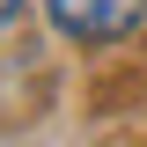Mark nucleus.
<instances>
[{
    "label": "nucleus",
    "mask_w": 147,
    "mask_h": 147,
    "mask_svg": "<svg viewBox=\"0 0 147 147\" xmlns=\"http://www.w3.org/2000/svg\"><path fill=\"white\" fill-rule=\"evenodd\" d=\"M52 7V22L66 37H81V44H110V37H125L132 22H140L147 0H44Z\"/></svg>",
    "instance_id": "f257e3e1"
},
{
    "label": "nucleus",
    "mask_w": 147,
    "mask_h": 147,
    "mask_svg": "<svg viewBox=\"0 0 147 147\" xmlns=\"http://www.w3.org/2000/svg\"><path fill=\"white\" fill-rule=\"evenodd\" d=\"M22 15V0H0V30H7V22H15Z\"/></svg>",
    "instance_id": "f03ea898"
}]
</instances>
